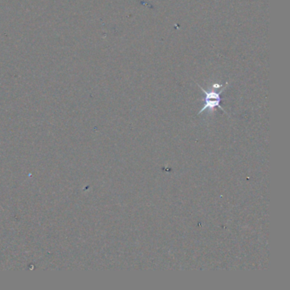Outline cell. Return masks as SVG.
<instances>
[{"label": "cell", "instance_id": "6da1fadb", "mask_svg": "<svg viewBox=\"0 0 290 290\" xmlns=\"http://www.w3.org/2000/svg\"><path fill=\"white\" fill-rule=\"evenodd\" d=\"M198 87L200 88L201 90L205 94V102H204V106L203 108L201 109L198 114H201L202 112L204 111H210V113H213L215 109L216 108H219L220 110H222L224 112H225V110L223 109L222 107L220 106V102H221V97L220 95L222 94L223 91L225 90V88L228 85V83H225V86L223 87L222 90H220L219 92H216V90H204L203 87L200 86L198 83Z\"/></svg>", "mask_w": 290, "mask_h": 290}]
</instances>
